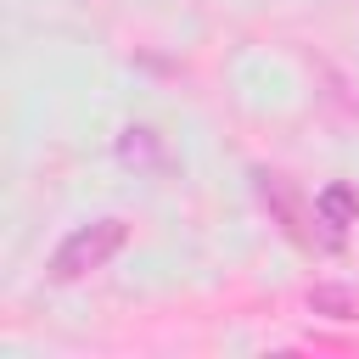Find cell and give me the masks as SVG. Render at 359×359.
<instances>
[{
  "instance_id": "cell-2",
  "label": "cell",
  "mask_w": 359,
  "mask_h": 359,
  "mask_svg": "<svg viewBox=\"0 0 359 359\" xmlns=\"http://www.w3.org/2000/svg\"><path fill=\"white\" fill-rule=\"evenodd\" d=\"M252 180H258V202H264V208L280 219V230H286L297 247H314V236H309V208L297 202V191H292L280 174H264V168H258Z\"/></svg>"
},
{
  "instance_id": "cell-3",
  "label": "cell",
  "mask_w": 359,
  "mask_h": 359,
  "mask_svg": "<svg viewBox=\"0 0 359 359\" xmlns=\"http://www.w3.org/2000/svg\"><path fill=\"white\" fill-rule=\"evenodd\" d=\"M118 157H123L129 168H146V174H163V168H168V151H163V135H157V129H123Z\"/></svg>"
},
{
  "instance_id": "cell-4",
  "label": "cell",
  "mask_w": 359,
  "mask_h": 359,
  "mask_svg": "<svg viewBox=\"0 0 359 359\" xmlns=\"http://www.w3.org/2000/svg\"><path fill=\"white\" fill-rule=\"evenodd\" d=\"M314 213H320V224H331V230L342 236L348 224H359V191H353V185H325V191L314 196Z\"/></svg>"
},
{
  "instance_id": "cell-1",
  "label": "cell",
  "mask_w": 359,
  "mask_h": 359,
  "mask_svg": "<svg viewBox=\"0 0 359 359\" xmlns=\"http://www.w3.org/2000/svg\"><path fill=\"white\" fill-rule=\"evenodd\" d=\"M123 241H129V219H118V213L79 224V230L62 236V247L50 252V280H84L90 269H101L107 258H118Z\"/></svg>"
},
{
  "instance_id": "cell-5",
  "label": "cell",
  "mask_w": 359,
  "mask_h": 359,
  "mask_svg": "<svg viewBox=\"0 0 359 359\" xmlns=\"http://www.w3.org/2000/svg\"><path fill=\"white\" fill-rule=\"evenodd\" d=\"M309 309L325 314V320H359V292H353V286L320 280V286H309Z\"/></svg>"
}]
</instances>
